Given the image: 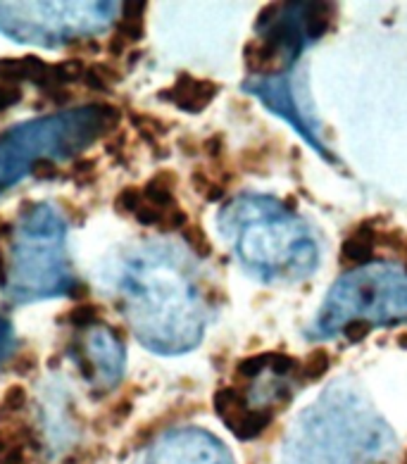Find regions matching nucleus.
Wrapping results in <instances>:
<instances>
[{"label":"nucleus","instance_id":"17","mask_svg":"<svg viewBox=\"0 0 407 464\" xmlns=\"http://www.w3.org/2000/svg\"><path fill=\"white\" fill-rule=\"evenodd\" d=\"M32 174H34L36 179H38V181H50V179H58L60 177V169L55 167V162H50V159L38 157L32 164Z\"/></svg>","mask_w":407,"mask_h":464},{"label":"nucleus","instance_id":"2","mask_svg":"<svg viewBox=\"0 0 407 464\" xmlns=\"http://www.w3.org/2000/svg\"><path fill=\"white\" fill-rule=\"evenodd\" d=\"M174 186H177V174L169 172V169H162V172H157L151 181L143 186V200L164 210V212H169V210L177 208Z\"/></svg>","mask_w":407,"mask_h":464},{"label":"nucleus","instance_id":"19","mask_svg":"<svg viewBox=\"0 0 407 464\" xmlns=\"http://www.w3.org/2000/svg\"><path fill=\"white\" fill-rule=\"evenodd\" d=\"M19 100H22V89L14 84H3V81H0V112L17 105Z\"/></svg>","mask_w":407,"mask_h":464},{"label":"nucleus","instance_id":"4","mask_svg":"<svg viewBox=\"0 0 407 464\" xmlns=\"http://www.w3.org/2000/svg\"><path fill=\"white\" fill-rule=\"evenodd\" d=\"M372 252H374V234H372V229H367V226H362V229L355 231V234L350 236L341 247L343 260L353 262V265H362V262H367L369 257H372Z\"/></svg>","mask_w":407,"mask_h":464},{"label":"nucleus","instance_id":"10","mask_svg":"<svg viewBox=\"0 0 407 464\" xmlns=\"http://www.w3.org/2000/svg\"><path fill=\"white\" fill-rule=\"evenodd\" d=\"M141 205H143V188H138V186H126L115 198V210L120 214H136Z\"/></svg>","mask_w":407,"mask_h":464},{"label":"nucleus","instance_id":"20","mask_svg":"<svg viewBox=\"0 0 407 464\" xmlns=\"http://www.w3.org/2000/svg\"><path fill=\"white\" fill-rule=\"evenodd\" d=\"M270 367L276 371L279 376L288 374V371H293L298 367V362L293 357H288V355H281V353H272L270 355Z\"/></svg>","mask_w":407,"mask_h":464},{"label":"nucleus","instance_id":"24","mask_svg":"<svg viewBox=\"0 0 407 464\" xmlns=\"http://www.w3.org/2000/svg\"><path fill=\"white\" fill-rule=\"evenodd\" d=\"M205 153L212 155V157H217L221 153V138L219 136H212L210 141H205Z\"/></svg>","mask_w":407,"mask_h":464},{"label":"nucleus","instance_id":"27","mask_svg":"<svg viewBox=\"0 0 407 464\" xmlns=\"http://www.w3.org/2000/svg\"><path fill=\"white\" fill-rule=\"evenodd\" d=\"M405 460H407V457H405Z\"/></svg>","mask_w":407,"mask_h":464},{"label":"nucleus","instance_id":"8","mask_svg":"<svg viewBox=\"0 0 407 464\" xmlns=\"http://www.w3.org/2000/svg\"><path fill=\"white\" fill-rule=\"evenodd\" d=\"M100 314H102L100 307L94 305V302H79V305H74L69 309L67 322L76 329H86V327H91V324L100 322Z\"/></svg>","mask_w":407,"mask_h":464},{"label":"nucleus","instance_id":"21","mask_svg":"<svg viewBox=\"0 0 407 464\" xmlns=\"http://www.w3.org/2000/svg\"><path fill=\"white\" fill-rule=\"evenodd\" d=\"M84 86L86 89H91V91H98V93H105L107 89H110V84H107L105 79H102L100 74L96 71V67L91 65V67H86V74H84Z\"/></svg>","mask_w":407,"mask_h":464},{"label":"nucleus","instance_id":"18","mask_svg":"<svg viewBox=\"0 0 407 464\" xmlns=\"http://www.w3.org/2000/svg\"><path fill=\"white\" fill-rule=\"evenodd\" d=\"M72 177L79 184H91L96 179V159H76Z\"/></svg>","mask_w":407,"mask_h":464},{"label":"nucleus","instance_id":"25","mask_svg":"<svg viewBox=\"0 0 407 464\" xmlns=\"http://www.w3.org/2000/svg\"><path fill=\"white\" fill-rule=\"evenodd\" d=\"M8 281V272H5V260H3V252H0V286H5Z\"/></svg>","mask_w":407,"mask_h":464},{"label":"nucleus","instance_id":"16","mask_svg":"<svg viewBox=\"0 0 407 464\" xmlns=\"http://www.w3.org/2000/svg\"><path fill=\"white\" fill-rule=\"evenodd\" d=\"M369 331H372V324L364 322V319H350V322L343 327V336L348 338L350 343H360V340H364L369 336Z\"/></svg>","mask_w":407,"mask_h":464},{"label":"nucleus","instance_id":"15","mask_svg":"<svg viewBox=\"0 0 407 464\" xmlns=\"http://www.w3.org/2000/svg\"><path fill=\"white\" fill-rule=\"evenodd\" d=\"M267 364H270V355H252V357L241 360L236 371H239L243 379H255V376L262 374V369H265Z\"/></svg>","mask_w":407,"mask_h":464},{"label":"nucleus","instance_id":"1","mask_svg":"<svg viewBox=\"0 0 407 464\" xmlns=\"http://www.w3.org/2000/svg\"><path fill=\"white\" fill-rule=\"evenodd\" d=\"M217 93H219V86L214 84V81L195 79L188 71H182L172 89L162 91L160 98L174 102V105L182 107L184 112H203V107H208Z\"/></svg>","mask_w":407,"mask_h":464},{"label":"nucleus","instance_id":"12","mask_svg":"<svg viewBox=\"0 0 407 464\" xmlns=\"http://www.w3.org/2000/svg\"><path fill=\"white\" fill-rule=\"evenodd\" d=\"M182 236H184V241L193 247L195 250V255L198 257H208L210 252H212V245H210V239L205 236V231L200 229L198 224H188L186 229L182 231Z\"/></svg>","mask_w":407,"mask_h":464},{"label":"nucleus","instance_id":"14","mask_svg":"<svg viewBox=\"0 0 407 464\" xmlns=\"http://www.w3.org/2000/svg\"><path fill=\"white\" fill-rule=\"evenodd\" d=\"M133 217H136V221L141 226H162L164 219H167V212L143 200V205L138 208V212L133 214Z\"/></svg>","mask_w":407,"mask_h":464},{"label":"nucleus","instance_id":"9","mask_svg":"<svg viewBox=\"0 0 407 464\" xmlns=\"http://www.w3.org/2000/svg\"><path fill=\"white\" fill-rule=\"evenodd\" d=\"M24 405H27V388L19 384L10 386V388L5 390L3 400H0V417L17 415V412L24 410Z\"/></svg>","mask_w":407,"mask_h":464},{"label":"nucleus","instance_id":"5","mask_svg":"<svg viewBox=\"0 0 407 464\" xmlns=\"http://www.w3.org/2000/svg\"><path fill=\"white\" fill-rule=\"evenodd\" d=\"M307 14H305V22H302V31H305V38L307 41H317L322 38L324 34L331 27V12L333 8L324 3H314L307 5Z\"/></svg>","mask_w":407,"mask_h":464},{"label":"nucleus","instance_id":"11","mask_svg":"<svg viewBox=\"0 0 407 464\" xmlns=\"http://www.w3.org/2000/svg\"><path fill=\"white\" fill-rule=\"evenodd\" d=\"M331 367V357H329L327 350H314L307 357V362L302 364V381H317Z\"/></svg>","mask_w":407,"mask_h":464},{"label":"nucleus","instance_id":"13","mask_svg":"<svg viewBox=\"0 0 407 464\" xmlns=\"http://www.w3.org/2000/svg\"><path fill=\"white\" fill-rule=\"evenodd\" d=\"M117 34L122 36L129 43H136V41L143 38L146 34V24H143V17H122L117 22Z\"/></svg>","mask_w":407,"mask_h":464},{"label":"nucleus","instance_id":"3","mask_svg":"<svg viewBox=\"0 0 407 464\" xmlns=\"http://www.w3.org/2000/svg\"><path fill=\"white\" fill-rule=\"evenodd\" d=\"M212 402H214V412H217L221 417V421H224L231 431H234L236 426L241 424V419L248 415L245 398L236 388H219L217 393H214Z\"/></svg>","mask_w":407,"mask_h":464},{"label":"nucleus","instance_id":"6","mask_svg":"<svg viewBox=\"0 0 407 464\" xmlns=\"http://www.w3.org/2000/svg\"><path fill=\"white\" fill-rule=\"evenodd\" d=\"M50 71H53V86H65V84H72V81L84 79L86 65L79 58H72V60L58 62V65H50Z\"/></svg>","mask_w":407,"mask_h":464},{"label":"nucleus","instance_id":"23","mask_svg":"<svg viewBox=\"0 0 407 464\" xmlns=\"http://www.w3.org/2000/svg\"><path fill=\"white\" fill-rule=\"evenodd\" d=\"M12 369L19 371V374H27V371L36 369V357H34V355H19V357L14 360Z\"/></svg>","mask_w":407,"mask_h":464},{"label":"nucleus","instance_id":"7","mask_svg":"<svg viewBox=\"0 0 407 464\" xmlns=\"http://www.w3.org/2000/svg\"><path fill=\"white\" fill-rule=\"evenodd\" d=\"M270 421H272V415L270 412H250L248 410V415L241 419V424L236 426L234 429V433L239 438H243V441H250V438H257V436H262V431L270 426Z\"/></svg>","mask_w":407,"mask_h":464},{"label":"nucleus","instance_id":"26","mask_svg":"<svg viewBox=\"0 0 407 464\" xmlns=\"http://www.w3.org/2000/svg\"><path fill=\"white\" fill-rule=\"evenodd\" d=\"M405 252H407V243H405Z\"/></svg>","mask_w":407,"mask_h":464},{"label":"nucleus","instance_id":"22","mask_svg":"<svg viewBox=\"0 0 407 464\" xmlns=\"http://www.w3.org/2000/svg\"><path fill=\"white\" fill-rule=\"evenodd\" d=\"M126 45H129V41L122 38L120 34H112V38L107 41V53H110L112 58H120V55H124Z\"/></svg>","mask_w":407,"mask_h":464}]
</instances>
